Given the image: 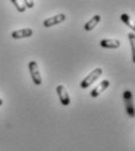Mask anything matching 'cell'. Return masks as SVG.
I'll return each instance as SVG.
<instances>
[{
	"label": "cell",
	"instance_id": "13",
	"mask_svg": "<svg viewBox=\"0 0 135 151\" xmlns=\"http://www.w3.org/2000/svg\"><path fill=\"white\" fill-rule=\"evenodd\" d=\"M25 5L27 8H33L34 7V0H23Z\"/></svg>",
	"mask_w": 135,
	"mask_h": 151
},
{
	"label": "cell",
	"instance_id": "6",
	"mask_svg": "<svg viewBox=\"0 0 135 151\" xmlns=\"http://www.w3.org/2000/svg\"><path fill=\"white\" fill-rule=\"evenodd\" d=\"M108 86H110V81L108 80H103L100 84H98L96 87L91 91V96L92 98L99 96L101 93H104V91H106L108 88Z\"/></svg>",
	"mask_w": 135,
	"mask_h": 151
},
{
	"label": "cell",
	"instance_id": "5",
	"mask_svg": "<svg viewBox=\"0 0 135 151\" xmlns=\"http://www.w3.org/2000/svg\"><path fill=\"white\" fill-rule=\"evenodd\" d=\"M65 19H66L65 14L59 13V14H56V15H54V17H51V18H48V19L44 20V21H43V26H44L45 28H50V27H53V26H56L58 23L64 22Z\"/></svg>",
	"mask_w": 135,
	"mask_h": 151
},
{
	"label": "cell",
	"instance_id": "7",
	"mask_svg": "<svg viewBox=\"0 0 135 151\" xmlns=\"http://www.w3.org/2000/svg\"><path fill=\"white\" fill-rule=\"evenodd\" d=\"M32 35H33V30H32L30 28H22V29L14 30V32L12 33V37L14 38V40L30 37Z\"/></svg>",
	"mask_w": 135,
	"mask_h": 151
},
{
	"label": "cell",
	"instance_id": "11",
	"mask_svg": "<svg viewBox=\"0 0 135 151\" xmlns=\"http://www.w3.org/2000/svg\"><path fill=\"white\" fill-rule=\"evenodd\" d=\"M11 2L15 6V8L18 9V12H20V13H23V12L27 9V7H26L23 0H11Z\"/></svg>",
	"mask_w": 135,
	"mask_h": 151
},
{
	"label": "cell",
	"instance_id": "1",
	"mask_svg": "<svg viewBox=\"0 0 135 151\" xmlns=\"http://www.w3.org/2000/svg\"><path fill=\"white\" fill-rule=\"evenodd\" d=\"M101 75H103V69H101V68L95 69L92 72H90L89 75L86 76V77L80 81V87H82V88H87V87H90Z\"/></svg>",
	"mask_w": 135,
	"mask_h": 151
},
{
	"label": "cell",
	"instance_id": "10",
	"mask_svg": "<svg viewBox=\"0 0 135 151\" xmlns=\"http://www.w3.org/2000/svg\"><path fill=\"white\" fill-rule=\"evenodd\" d=\"M120 20H121L122 22H125L128 27H131V28H132V30L134 32V29H135L134 20L131 19V17H129L128 14H121V15H120Z\"/></svg>",
	"mask_w": 135,
	"mask_h": 151
},
{
	"label": "cell",
	"instance_id": "14",
	"mask_svg": "<svg viewBox=\"0 0 135 151\" xmlns=\"http://www.w3.org/2000/svg\"><path fill=\"white\" fill-rule=\"evenodd\" d=\"M2 104H4V101H2V99L0 98V106H2Z\"/></svg>",
	"mask_w": 135,
	"mask_h": 151
},
{
	"label": "cell",
	"instance_id": "2",
	"mask_svg": "<svg viewBox=\"0 0 135 151\" xmlns=\"http://www.w3.org/2000/svg\"><path fill=\"white\" fill-rule=\"evenodd\" d=\"M28 69H29V72H30V76H32V79H33L34 84L40 86L42 84V77H41V73H40V69L38 63L35 60L29 62Z\"/></svg>",
	"mask_w": 135,
	"mask_h": 151
},
{
	"label": "cell",
	"instance_id": "9",
	"mask_svg": "<svg viewBox=\"0 0 135 151\" xmlns=\"http://www.w3.org/2000/svg\"><path fill=\"white\" fill-rule=\"evenodd\" d=\"M99 21H100V15H95L92 19H90L85 24H84V29H85L86 32L92 30L93 28L97 27V24L99 23Z\"/></svg>",
	"mask_w": 135,
	"mask_h": 151
},
{
	"label": "cell",
	"instance_id": "12",
	"mask_svg": "<svg viewBox=\"0 0 135 151\" xmlns=\"http://www.w3.org/2000/svg\"><path fill=\"white\" fill-rule=\"evenodd\" d=\"M128 38H129V42H131V47H132V52H133V62H135L134 59V48H135V35L134 32L133 33H129L128 34Z\"/></svg>",
	"mask_w": 135,
	"mask_h": 151
},
{
	"label": "cell",
	"instance_id": "8",
	"mask_svg": "<svg viewBox=\"0 0 135 151\" xmlns=\"http://www.w3.org/2000/svg\"><path fill=\"white\" fill-rule=\"evenodd\" d=\"M100 45L101 48H105V49H118L120 47V41L114 38H106L100 42Z\"/></svg>",
	"mask_w": 135,
	"mask_h": 151
},
{
	"label": "cell",
	"instance_id": "4",
	"mask_svg": "<svg viewBox=\"0 0 135 151\" xmlns=\"http://www.w3.org/2000/svg\"><path fill=\"white\" fill-rule=\"evenodd\" d=\"M56 93L58 95L59 102L63 106H69L70 105V95H69L64 85H58L57 87H56Z\"/></svg>",
	"mask_w": 135,
	"mask_h": 151
},
{
	"label": "cell",
	"instance_id": "3",
	"mask_svg": "<svg viewBox=\"0 0 135 151\" xmlns=\"http://www.w3.org/2000/svg\"><path fill=\"white\" fill-rule=\"evenodd\" d=\"M123 101H125V107L128 116L134 117V104H133V93L131 91H125L123 92Z\"/></svg>",
	"mask_w": 135,
	"mask_h": 151
}]
</instances>
